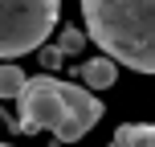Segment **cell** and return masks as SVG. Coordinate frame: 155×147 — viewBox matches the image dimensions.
<instances>
[{
    "label": "cell",
    "mask_w": 155,
    "mask_h": 147,
    "mask_svg": "<svg viewBox=\"0 0 155 147\" xmlns=\"http://www.w3.org/2000/svg\"><path fill=\"white\" fill-rule=\"evenodd\" d=\"M25 70H16L12 62H0V98H16V94L25 90Z\"/></svg>",
    "instance_id": "cell-6"
},
{
    "label": "cell",
    "mask_w": 155,
    "mask_h": 147,
    "mask_svg": "<svg viewBox=\"0 0 155 147\" xmlns=\"http://www.w3.org/2000/svg\"><path fill=\"white\" fill-rule=\"evenodd\" d=\"M25 131H53L61 143H78L90 135V127L102 119V102L86 86L57 82V78H29L25 90L16 94Z\"/></svg>",
    "instance_id": "cell-2"
},
{
    "label": "cell",
    "mask_w": 155,
    "mask_h": 147,
    "mask_svg": "<svg viewBox=\"0 0 155 147\" xmlns=\"http://www.w3.org/2000/svg\"><path fill=\"white\" fill-rule=\"evenodd\" d=\"M114 78H118V65L110 62L106 53L82 65V82H86V90H110V86H114Z\"/></svg>",
    "instance_id": "cell-4"
},
{
    "label": "cell",
    "mask_w": 155,
    "mask_h": 147,
    "mask_svg": "<svg viewBox=\"0 0 155 147\" xmlns=\"http://www.w3.org/2000/svg\"><path fill=\"white\" fill-rule=\"evenodd\" d=\"M82 45H86V33H78L74 25H70V29L61 33V53H78Z\"/></svg>",
    "instance_id": "cell-7"
},
{
    "label": "cell",
    "mask_w": 155,
    "mask_h": 147,
    "mask_svg": "<svg viewBox=\"0 0 155 147\" xmlns=\"http://www.w3.org/2000/svg\"><path fill=\"white\" fill-rule=\"evenodd\" d=\"M114 147H118V143H114Z\"/></svg>",
    "instance_id": "cell-9"
},
{
    "label": "cell",
    "mask_w": 155,
    "mask_h": 147,
    "mask_svg": "<svg viewBox=\"0 0 155 147\" xmlns=\"http://www.w3.org/2000/svg\"><path fill=\"white\" fill-rule=\"evenodd\" d=\"M86 41L114 65L155 74V0H82Z\"/></svg>",
    "instance_id": "cell-1"
},
{
    "label": "cell",
    "mask_w": 155,
    "mask_h": 147,
    "mask_svg": "<svg viewBox=\"0 0 155 147\" xmlns=\"http://www.w3.org/2000/svg\"><path fill=\"white\" fill-rule=\"evenodd\" d=\"M0 147H4V143H0Z\"/></svg>",
    "instance_id": "cell-8"
},
{
    "label": "cell",
    "mask_w": 155,
    "mask_h": 147,
    "mask_svg": "<svg viewBox=\"0 0 155 147\" xmlns=\"http://www.w3.org/2000/svg\"><path fill=\"white\" fill-rule=\"evenodd\" d=\"M118 147H155V123H123L114 131Z\"/></svg>",
    "instance_id": "cell-5"
},
{
    "label": "cell",
    "mask_w": 155,
    "mask_h": 147,
    "mask_svg": "<svg viewBox=\"0 0 155 147\" xmlns=\"http://www.w3.org/2000/svg\"><path fill=\"white\" fill-rule=\"evenodd\" d=\"M57 8L61 0H0V62L45 45L57 25Z\"/></svg>",
    "instance_id": "cell-3"
}]
</instances>
